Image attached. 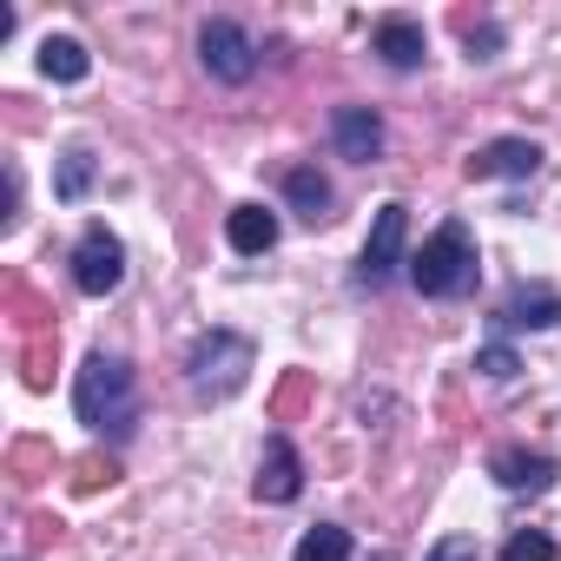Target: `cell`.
I'll use <instances>...</instances> for the list:
<instances>
[{
  "label": "cell",
  "instance_id": "6da1fadb",
  "mask_svg": "<svg viewBox=\"0 0 561 561\" xmlns=\"http://www.w3.org/2000/svg\"><path fill=\"white\" fill-rule=\"evenodd\" d=\"M73 410H80V423H87L93 436L126 443V436L139 430V383H133V364L93 351L87 370H80V383H73Z\"/></svg>",
  "mask_w": 561,
  "mask_h": 561
},
{
  "label": "cell",
  "instance_id": "7a4b0ae2",
  "mask_svg": "<svg viewBox=\"0 0 561 561\" xmlns=\"http://www.w3.org/2000/svg\"><path fill=\"white\" fill-rule=\"evenodd\" d=\"M410 285H416L423 298H462V291L476 285V244H469L462 225H443V231L410 257Z\"/></svg>",
  "mask_w": 561,
  "mask_h": 561
},
{
  "label": "cell",
  "instance_id": "3957f363",
  "mask_svg": "<svg viewBox=\"0 0 561 561\" xmlns=\"http://www.w3.org/2000/svg\"><path fill=\"white\" fill-rule=\"evenodd\" d=\"M192 390L198 397H231L244 377H251V337H238V331H211V337H198L192 344Z\"/></svg>",
  "mask_w": 561,
  "mask_h": 561
},
{
  "label": "cell",
  "instance_id": "277c9868",
  "mask_svg": "<svg viewBox=\"0 0 561 561\" xmlns=\"http://www.w3.org/2000/svg\"><path fill=\"white\" fill-rule=\"evenodd\" d=\"M119 277H126V244H119L106 225H93V231L73 244V285H80L87 298H106V291H119Z\"/></svg>",
  "mask_w": 561,
  "mask_h": 561
},
{
  "label": "cell",
  "instance_id": "5b68a950",
  "mask_svg": "<svg viewBox=\"0 0 561 561\" xmlns=\"http://www.w3.org/2000/svg\"><path fill=\"white\" fill-rule=\"evenodd\" d=\"M198 60H205V73L225 80V87H244V80L257 73V47H251V34L231 27V21H205V34H198Z\"/></svg>",
  "mask_w": 561,
  "mask_h": 561
},
{
  "label": "cell",
  "instance_id": "8992f818",
  "mask_svg": "<svg viewBox=\"0 0 561 561\" xmlns=\"http://www.w3.org/2000/svg\"><path fill=\"white\" fill-rule=\"evenodd\" d=\"M403 238H410V211H403V205H383L377 225H370V244H364V257H357V285H370V291L390 285L397 264H403Z\"/></svg>",
  "mask_w": 561,
  "mask_h": 561
},
{
  "label": "cell",
  "instance_id": "52a82bcc",
  "mask_svg": "<svg viewBox=\"0 0 561 561\" xmlns=\"http://www.w3.org/2000/svg\"><path fill=\"white\" fill-rule=\"evenodd\" d=\"M489 476H495L502 489H515V495H522V489H528V495H541V489L561 476V462H554V456H541V449H495V456H489Z\"/></svg>",
  "mask_w": 561,
  "mask_h": 561
},
{
  "label": "cell",
  "instance_id": "ba28073f",
  "mask_svg": "<svg viewBox=\"0 0 561 561\" xmlns=\"http://www.w3.org/2000/svg\"><path fill=\"white\" fill-rule=\"evenodd\" d=\"M541 172V146L535 139H495L469 159V179H535Z\"/></svg>",
  "mask_w": 561,
  "mask_h": 561
},
{
  "label": "cell",
  "instance_id": "9c48e42d",
  "mask_svg": "<svg viewBox=\"0 0 561 561\" xmlns=\"http://www.w3.org/2000/svg\"><path fill=\"white\" fill-rule=\"evenodd\" d=\"M305 489V462L285 436H271L264 443V469H257V502H298Z\"/></svg>",
  "mask_w": 561,
  "mask_h": 561
},
{
  "label": "cell",
  "instance_id": "30bf717a",
  "mask_svg": "<svg viewBox=\"0 0 561 561\" xmlns=\"http://www.w3.org/2000/svg\"><path fill=\"white\" fill-rule=\"evenodd\" d=\"M331 139H337V152H344V159L370 165V159L383 152V119H377L370 106H337V119H331Z\"/></svg>",
  "mask_w": 561,
  "mask_h": 561
},
{
  "label": "cell",
  "instance_id": "8fae6325",
  "mask_svg": "<svg viewBox=\"0 0 561 561\" xmlns=\"http://www.w3.org/2000/svg\"><path fill=\"white\" fill-rule=\"evenodd\" d=\"M225 238H231V251H238V257H257V251H271V244H277V218H271L264 205H238V211L225 218Z\"/></svg>",
  "mask_w": 561,
  "mask_h": 561
},
{
  "label": "cell",
  "instance_id": "7c38bea8",
  "mask_svg": "<svg viewBox=\"0 0 561 561\" xmlns=\"http://www.w3.org/2000/svg\"><path fill=\"white\" fill-rule=\"evenodd\" d=\"M377 54H383V67H397V73H410V67H423V27L416 21H383L377 27V41H370Z\"/></svg>",
  "mask_w": 561,
  "mask_h": 561
},
{
  "label": "cell",
  "instance_id": "4fadbf2b",
  "mask_svg": "<svg viewBox=\"0 0 561 561\" xmlns=\"http://www.w3.org/2000/svg\"><path fill=\"white\" fill-rule=\"evenodd\" d=\"M285 198H291L298 218H311V225L331 218V179H324L318 165H291V172H285Z\"/></svg>",
  "mask_w": 561,
  "mask_h": 561
},
{
  "label": "cell",
  "instance_id": "5bb4252c",
  "mask_svg": "<svg viewBox=\"0 0 561 561\" xmlns=\"http://www.w3.org/2000/svg\"><path fill=\"white\" fill-rule=\"evenodd\" d=\"M495 324H508V331H561V298H548V291H522V298L502 305Z\"/></svg>",
  "mask_w": 561,
  "mask_h": 561
},
{
  "label": "cell",
  "instance_id": "9a60e30c",
  "mask_svg": "<svg viewBox=\"0 0 561 561\" xmlns=\"http://www.w3.org/2000/svg\"><path fill=\"white\" fill-rule=\"evenodd\" d=\"M41 73H47V80H60V87H73V80H87V73H93V60H87V47H80V41H67V34H60V41H41Z\"/></svg>",
  "mask_w": 561,
  "mask_h": 561
},
{
  "label": "cell",
  "instance_id": "2e32d148",
  "mask_svg": "<svg viewBox=\"0 0 561 561\" xmlns=\"http://www.w3.org/2000/svg\"><path fill=\"white\" fill-rule=\"evenodd\" d=\"M291 561H351V528H311L305 541H298V554Z\"/></svg>",
  "mask_w": 561,
  "mask_h": 561
},
{
  "label": "cell",
  "instance_id": "e0dca14e",
  "mask_svg": "<svg viewBox=\"0 0 561 561\" xmlns=\"http://www.w3.org/2000/svg\"><path fill=\"white\" fill-rule=\"evenodd\" d=\"M87 185H93V152L87 146H73L67 159H60V179H54V198H87Z\"/></svg>",
  "mask_w": 561,
  "mask_h": 561
},
{
  "label": "cell",
  "instance_id": "ac0fdd59",
  "mask_svg": "<svg viewBox=\"0 0 561 561\" xmlns=\"http://www.w3.org/2000/svg\"><path fill=\"white\" fill-rule=\"evenodd\" d=\"M41 469H54V449L47 443H14L8 449V476L14 482H41Z\"/></svg>",
  "mask_w": 561,
  "mask_h": 561
},
{
  "label": "cell",
  "instance_id": "d6986e66",
  "mask_svg": "<svg viewBox=\"0 0 561 561\" xmlns=\"http://www.w3.org/2000/svg\"><path fill=\"white\" fill-rule=\"evenodd\" d=\"M8 305L21 311V331H47V318H54V305H41L27 285H8ZM47 337H54V331H47Z\"/></svg>",
  "mask_w": 561,
  "mask_h": 561
},
{
  "label": "cell",
  "instance_id": "ffe728a7",
  "mask_svg": "<svg viewBox=\"0 0 561 561\" xmlns=\"http://www.w3.org/2000/svg\"><path fill=\"white\" fill-rule=\"evenodd\" d=\"M21 364H27V390H47L54 383V337H34L21 351Z\"/></svg>",
  "mask_w": 561,
  "mask_h": 561
},
{
  "label": "cell",
  "instance_id": "44dd1931",
  "mask_svg": "<svg viewBox=\"0 0 561 561\" xmlns=\"http://www.w3.org/2000/svg\"><path fill=\"white\" fill-rule=\"evenodd\" d=\"M476 370H482L489 383H508V377L522 370V357H515L508 344H482V351H476Z\"/></svg>",
  "mask_w": 561,
  "mask_h": 561
},
{
  "label": "cell",
  "instance_id": "7402d4cb",
  "mask_svg": "<svg viewBox=\"0 0 561 561\" xmlns=\"http://www.w3.org/2000/svg\"><path fill=\"white\" fill-rule=\"evenodd\" d=\"M502 561H554V541H548L541 528H522V535H508Z\"/></svg>",
  "mask_w": 561,
  "mask_h": 561
},
{
  "label": "cell",
  "instance_id": "603a6c76",
  "mask_svg": "<svg viewBox=\"0 0 561 561\" xmlns=\"http://www.w3.org/2000/svg\"><path fill=\"white\" fill-rule=\"evenodd\" d=\"M469 34V60H495V47H502V27H462Z\"/></svg>",
  "mask_w": 561,
  "mask_h": 561
},
{
  "label": "cell",
  "instance_id": "cb8c5ba5",
  "mask_svg": "<svg viewBox=\"0 0 561 561\" xmlns=\"http://www.w3.org/2000/svg\"><path fill=\"white\" fill-rule=\"evenodd\" d=\"M430 561H476V541H469V535H443V541L430 548Z\"/></svg>",
  "mask_w": 561,
  "mask_h": 561
},
{
  "label": "cell",
  "instance_id": "d4e9b609",
  "mask_svg": "<svg viewBox=\"0 0 561 561\" xmlns=\"http://www.w3.org/2000/svg\"><path fill=\"white\" fill-rule=\"evenodd\" d=\"M73 482H80V489H100V482H113V462H100V456H93V462H80V476H73Z\"/></svg>",
  "mask_w": 561,
  "mask_h": 561
},
{
  "label": "cell",
  "instance_id": "484cf974",
  "mask_svg": "<svg viewBox=\"0 0 561 561\" xmlns=\"http://www.w3.org/2000/svg\"><path fill=\"white\" fill-rule=\"evenodd\" d=\"M298 403H305V377H291V383H285V397H277V410H285V416H291Z\"/></svg>",
  "mask_w": 561,
  "mask_h": 561
}]
</instances>
